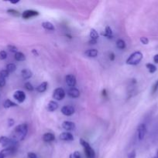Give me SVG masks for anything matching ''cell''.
<instances>
[{
	"label": "cell",
	"instance_id": "1",
	"mask_svg": "<svg viewBox=\"0 0 158 158\" xmlns=\"http://www.w3.org/2000/svg\"><path fill=\"white\" fill-rule=\"evenodd\" d=\"M28 132V125L26 123H22V124L18 125L15 127L13 131V140L18 141L23 140L26 137V134Z\"/></svg>",
	"mask_w": 158,
	"mask_h": 158
},
{
	"label": "cell",
	"instance_id": "2",
	"mask_svg": "<svg viewBox=\"0 0 158 158\" xmlns=\"http://www.w3.org/2000/svg\"><path fill=\"white\" fill-rule=\"evenodd\" d=\"M143 58V55L142 52H139V51H136V52H133L129 56V57L127 59L126 64L133 65V66L137 65L140 63Z\"/></svg>",
	"mask_w": 158,
	"mask_h": 158
},
{
	"label": "cell",
	"instance_id": "3",
	"mask_svg": "<svg viewBox=\"0 0 158 158\" xmlns=\"http://www.w3.org/2000/svg\"><path fill=\"white\" fill-rule=\"evenodd\" d=\"M80 143L82 147L84 148V151H85V156L87 158H94L95 157V152L93 150V148L90 146L89 143L87 141H85L84 139H80Z\"/></svg>",
	"mask_w": 158,
	"mask_h": 158
},
{
	"label": "cell",
	"instance_id": "4",
	"mask_svg": "<svg viewBox=\"0 0 158 158\" xmlns=\"http://www.w3.org/2000/svg\"><path fill=\"white\" fill-rule=\"evenodd\" d=\"M18 142L13 139L9 138L5 136L0 137V144L5 148H16V145Z\"/></svg>",
	"mask_w": 158,
	"mask_h": 158
},
{
	"label": "cell",
	"instance_id": "5",
	"mask_svg": "<svg viewBox=\"0 0 158 158\" xmlns=\"http://www.w3.org/2000/svg\"><path fill=\"white\" fill-rule=\"evenodd\" d=\"M65 95H66V93L63 88H56L53 92V98L56 100H58V101L63 100L65 97Z\"/></svg>",
	"mask_w": 158,
	"mask_h": 158
},
{
	"label": "cell",
	"instance_id": "6",
	"mask_svg": "<svg viewBox=\"0 0 158 158\" xmlns=\"http://www.w3.org/2000/svg\"><path fill=\"white\" fill-rule=\"evenodd\" d=\"M16 151V148H4L0 151V158H6L8 156L13 154Z\"/></svg>",
	"mask_w": 158,
	"mask_h": 158
},
{
	"label": "cell",
	"instance_id": "7",
	"mask_svg": "<svg viewBox=\"0 0 158 158\" xmlns=\"http://www.w3.org/2000/svg\"><path fill=\"white\" fill-rule=\"evenodd\" d=\"M147 127L144 123H141L137 129V134H138V139L139 140H143L145 137L146 134H147Z\"/></svg>",
	"mask_w": 158,
	"mask_h": 158
},
{
	"label": "cell",
	"instance_id": "8",
	"mask_svg": "<svg viewBox=\"0 0 158 158\" xmlns=\"http://www.w3.org/2000/svg\"><path fill=\"white\" fill-rule=\"evenodd\" d=\"M26 94L22 90H17L14 93L13 98L19 102L20 103H23L26 100Z\"/></svg>",
	"mask_w": 158,
	"mask_h": 158
},
{
	"label": "cell",
	"instance_id": "9",
	"mask_svg": "<svg viewBox=\"0 0 158 158\" xmlns=\"http://www.w3.org/2000/svg\"><path fill=\"white\" fill-rule=\"evenodd\" d=\"M38 15H39V12L30 9V10L24 11V12H23V14H22V17H23L24 19H30L32 18V17L37 16Z\"/></svg>",
	"mask_w": 158,
	"mask_h": 158
},
{
	"label": "cell",
	"instance_id": "10",
	"mask_svg": "<svg viewBox=\"0 0 158 158\" xmlns=\"http://www.w3.org/2000/svg\"><path fill=\"white\" fill-rule=\"evenodd\" d=\"M90 44H95L99 40V33L94 29H91L90 30Z\"/></svg>",
	"mask_w": 158,
	"mask_h": 158
},
{
	"label": "cell",
	"instance_id": "11",
	"mask_svg": "<svg viewBox=\"0 0 158 158\" xmlns=\"http://www.w3.org/2000/svg\"><path fill=\"white\" fill-rule=\"evenodd\" d=\"M65 81H66L67 84L71 87H74L76 85L77 80H76V77L72 74H68L65 77Z\"/></svg>",
	"mask_w": 158,
	"mask_h": 158
},
{
	"label": "cell",
	"instance_id": "12",
	"mask_svg": "<svg viewBox=\"0 0 158 158\" xmlns=\"http://www.w3.org/2000/svg\"><path fill=\"white\" fill-rule=\"evenodd\" d=\"M61 113L65 116H71L74 114L75 110L72 106H64L61 108Z\"/></svg>",
	"mask_w": 158,
	"mask_h": 158
},
{
	"label": "cell",
	"instance_id": "13",
	"mask_svg": "<svg viewBox=\"0 0 158 158\" xmlns=\"http://www.w3.org/2000/svg\"><path fill=\"white\" fill-rule=\"evenodd\" d=\"M62 127L66 130L67 131H71L75 130L76 126L75 123L71 121H64L62 123Z\"/></svg>",
	"mask_w": 158,
	"mask_h": 158
},
{
	"label": "cell",
	"instance_id": "14",
	"mask_svg": "<svg viewBox=\"0 0 158 158\" xmlns=\"http://www.w3.org/2000/svg\"><path fill=\"white\" fill-rule=\"evenodd\" d=\"M60 139L61 140H64V141H71L74 140V137L71 133L63 132L60 134Z\"/></svg>",
	"mask_w": 158,
	"mask_h": 158
},
{
	"label": "cell",
	"instance_id": "15",
	"mask_svg": "<svg viewBox=\"0 0 158 158\" xmlns=\"http://www.w3.org/2000/svg\"><path fill=\"white\" fill-rule=\"evenodd\" d=\"M68 95L71 98H77L80 96V91L77 88L71 87V89H68Z\"/></svg>",
	"mask_w": 158,
	"mask_h": 158
},
{
	"label": "cell",
	"instance_id": "16",
	"mask_svg": "<svg viewBox=\"0 0 158 158\" xmlns=\"http://www.w3.org/2000/svg\"><path fill=\"white\" fill-rule=\"evenodd\" d=\"M57 108H58V104H57V102L54 101V100H51L47 104V110L50 112H54V111L57 110Z\"/></svg>",
	"mask_w": 158,
	"mask_h": 158
},
{
	"label": "cell",
	"instance_id": "17",
	"mask_svg": "<svg viewBox=\"0 0 158 158\" xmlns=\"http://www.w3.org/2000/svg\"><path fill=\"white\" fill-rule=\"evenodd\" d=\"M98 53H99V52H98L97 49H88V50H86L85 52V55L86 56L90 57V58H95L98 56Z\"/></svg>",
	"mask_w": 158,
	"mask_h": 158
},
{
	"label": "cell",
	"instance_id": "18",
	"mask_svg": "<svg viewBox=\"0 0 158 158\" xmlns=\"http://www.w3.org/2000/svg\"><path fill=\"white\" fill-rule=\"evenodd\" d=\"M55 140V136L52 133H46L43 136V140L44 142H52Z\"/></svg>",
	"mask_w": 158,
	"mask_h": 158
},
{
	"label": "cell",
	"instance_id": "19",
	"mask_svg": "<svg viewBox=\"0 0 158 158\" xmlns=\"http://www.w3.org/2000/svg\"><path fill=\"white\" fill-rule=\"evenodd\" d=\"M22 77L24 80H29V78H31L33 76V73L30 69H24L21 71Z\"/></svg>",
	"mask_w": 158,
	"mask_h": 158
},
{
	"label": "cell",
	"instance_id": "20",
	"mask_svg": "<svg viewBox=\"0 0 158 158\" xmlns=\"http://www.w3.org/2000/svg\"><path fill=\"white\" fill-rule=\"evenodd\" d=\"M48 86V83L47 82H43L42 83H40L39 86H37L36 88V90L39 93H43L46 90Z\"/></svg>",
	"mask_w": 158,
	"mask_h": 158
},
{
	"label": "cell",
	"instance_id": "21",
	"mask_svg": "<svg viewBox=\"0 0 158 158\" xmlns=\"http://www.w3.org/2000/svg\"><path fill=\"white\" fill-rule=\"evenodd\" d=\"M102 35H103V36L106 37V38L108 39H112V31L111 27H110V26H106L105 29V32H102Z\"/></svg>",
	"mask_w": 158,
	"mask_h": 158
},
{
	"label": "cell",
	"instance_id": "22",
	"mask_svg": "<svg viewBox=\"0 0 158 158\" xmlns=\"http://www.w3.org/2000/svg\"><path fill=\"white\" fill-rule=\"evenodd\" d=\"M42 26H43V29H45L46 30H48V31L55 30V27H54V26L50 23V22H43V23H42Z\"/></svg>",
	"mask_w": 158,
	"mask_h": 158
},
{
	"label": "cell",
	"instance_id": "23",
	"mask_svg": "<svg viewBox=\"0 0 158 158\" xmlns=\"http://www.w3.org/2000/svg\"><path fill=\"white\" fill-rule=\"evenodd\" d=\"M3 106H4V108H6V109H8V108L17 106V104L15 103H14V102H12V100L7 99V100H5L4 103H3Z\"/></svg>",
	"mask_w": 158,
	"mask_h": 158
},
{
	"label": "cell",
	"instance_id": "24",
	"mask_svg": "<svg viewBox=\"0 0 158 158\" xmlns=\"http://www.w3.org/2000/svg\"><path fill=\"white\" fill-rule=\"evenodd\" d=\"M15 60L19 62L25 61L26 60V56H25V55L23 52H17L16 53H15Z\"/></svg>",
	"mask_w": 158,
	"mask_h": 158
},
{
	"label": "cell",
	"instance_id": "25",
	"mask_svg": "<svg viewBox=\"0 0 158 158\" xmlns=\"http://www.w3.org/2000/svg\"><path fill=\"white\" fill-rule=\"evenodd\" d=\"M146 67L147 68V69H148V71L150 73H154L156 71V66L154 64H153V63H147Z\"/></svg>",
	"mask_w": 158,
	"mask_h": 158
},
{
	"label": "cell",
	"instance_id": "26",
	"mask_svg": "<svg viewBox=\"0 0 158 158\" xmlns=\"http://www.w3.org/2000/svg\"><path fill=\"white\" fill-rule=\"evenodd\" d=\"M116 46H117L118 49H124L125 48V46H126V45H125V41H124L123 40L119 39V40H118L117 42H116Z\"/></svg>",
	"mask_w": 158,
	"mask_h": 158
},
{
	"label": "cell",
	"instance_id": "27",
	"mask_svg": "<svg viewBox=\"0 0 158 158\" xmlns=\"http://www.w3.org/2000/svg\"><path fill=\"white\" fill-rule=\"evenodd\" d=\"M15 69H16V66H15L14 63H9L6 66V70L10 73L15 72Z\"/></svg>",
	"mask_w": 158,
	"mask_h": 158
},
{
	"label": "cell",
	"instance_id": "28",
	"mask_svg": "<svg viewBox=\"0 0 158 158\" xmlns=\"http://www.w3.org/2000/svg\"><path fill=\"white\" fill-rule=\"evenodd\" d=\"M8 49H9V52H13V53H16L17 52H18V49H17V47H15V46H13V45H9V46H7Z\"/></svg>",
	"mask_w": 158,
	"mask_h": 158
},
{
	"label": "cell",
	"instance_id": "29",
	"mask_svg": "<svg viewBox=\"0 0 158 158\" xmlns=\"http://www.w3.org/2000/svg\"><path fill=\"white\" fill-rule=\"evenodd\" d=\"M7 12L8 13L11 14V15H14V16H20V13L18 12V11L15 10V9H9V10H7Z\"/></svg>",
	"mask_w": 158,
	"mask_h": 158
},
{
	"label": "cell",
	"instance_id": "30",
	"mask_svg": "<svg viewBox=\"0 0 158 158\" xmlns=\"http://www.w3.org/2000/svg\"><path fill=\"white\" fill-rule=\"evenodd\" d=\"M24 86H25V88H26V90H28V91H33L34 89V87L33 86V85L31 84L29 82H26V83H25Z\"/></svg>",
	"mask_w": 158,
	"mask_h": 158
},
{
	"label": "cell",
	"instance_id": "31",
	"mask_svg": "<svg viewBox=\"0 0 158 158\" xmlns=\"http://www.w3.org/2000/svg\"><path fill=\"white\" fill-rule=\"evenodd\" d=\"M9 73L8 72L6 69H2V70L0 71V77H3V78L6 79V77H9Z\"/></svg>",
	"mask_w": 158,
	"mask_h": 158
},
{
	"label": "cell",
	"instance_id": "32",
	"mask_svg": "<svg viewBox=\"0 0 158 158\" xmlns=\"http://www.w3.org/2000/svg\"><path fill=\"white\" fill-rule=\"evenodd\" d=\"M69 158H81V154L79 151H74L70 155Z\"/></svg>",
	"mask_w": 158,
	"mask_h": 158
},
{
	"label": "cell",
	"instance_id": "33",
	"mask_svg": "<svg viewBox=\"0 0 158 158\" xmlns=\"http://www.w3.org/2000/svg\"><path fill=\"white\" fill-rule=\"evenodd\" d=\"M7 58V52L4 50L0 51V60H4Z\"/></svg>",
	"mask_w": 158,
	"mask_h": 158
},
{
	"label": "cell",
	"instance_id": "34",
	"mask_svg": "<svg viewBox=\"0 0 158 158\" xmlns=\"http://www.w3.org/2000/svg\"><path fill=\"white\" fill-rule=\"evenodd\" d=\"M157 90H158V80H156V82L154 83V85L153 86V88H152V94H154Z\"/></svg>",
	"mask_w": 158,
	"mask_h": 158
},
{
	"label": "cell",
	"instance_id": "35",
	"mask_svg": "<svg viewBox=\"0 0 158 158\" xmlns=\"http://www.w3.org/2000/svg\"><path fill=\"white\" fill-rule=\"evenodd\" d=\"M140 42L143 45H147L149 43V40L147 38V37H141L140 38Z\"/></svg>",
	"mask_w": 158,
	"mask_h": 158
},
{
	"label": "cell",
	"instance_id": "36",
	"mask_svg": "<svg viewBox=\"0 0 158 158\" xmlns=\"http://www.w3.org/2000/svg\"><path fill=\"white\" fill-rule=\"evenodd\" d=\"M6 85V79L0 77V87H3Z\"/></svg>",
	"mask_w": 158,
	"mask_h": 158
},
{
	"label": "cell",
	"instance_id": "37",
	"mask_svg": "<svg viewBox=\"0 0 158 158\" xmlns=\"http://www.w3.org/2000/svg\"><path fill=\"white\" fill-rule=\"evenodd\" d=\"M14 123H15V121H14L13 119H12V118L8 119V126H9V127H11L13 126Z\"/></svg>",
	"mask_w": 158,
	"mask_h": 158
},
{
	"label": "cell",
	"instance_id": "38",
	"mask_svg": "<svg viewBox=\"0 0 158 158\" xmlns=\"http://www.w3.org/2000/svg\"><path fill=\"white\" fill-rule=\"evenodd\" d=\"M27 158H37V156L35 153L29 152L27 154Z\"/></svg>",
	"mask_w": 158,
	"mask_h": 158
},
{
	"label": "cell",
	"instance_id": "39",
	"mask_svg": "<svg viewBox=\"0 0 158 158\" xmlns=\"http://www.w3.org/2000/svg\"><path fill=\"white\" fill-rule=\"evenodd\" d=\"M136 151H133L129 154V158H136Z\"/></svg>",
	"mask_w": 158,
	"mask_h": 158
},
{
	"label": "cell",
	"instance_id": "40",
	"mask_svg": "<svg viewBox=\"0 0 158 158\" xmlns=\"http://www.w3.org/2000/svg\"><path fill=\"white\" fill-rule=\"evenodd\" d=\"M115 57H116V56H115V54L113 53V52H112V53L109 54V59L110 60H112V61H113V60H115Z\"/></svg>",
	"mask_w": 158,
	"mask_h": 158
},
{
	"label": "cell",
	"instance_id": "41",
	"mask_svg": "<svg viewBox=\"0 0 158 158\" xmlns=\"http://www.w3.org/2000/svg\"><path fill=\"white\" fill-rule=\"evenodd\" d=\"M153 62L155 63H157L158 64V54H156V55L153 56Z\"/></svg>",
	"mask_w": 158,
	"mask_h": 158
},
{
	"label": "cell",
	"instance_id": "42",
	"mask_svg": "<svg viewBox=\"0 0 158 158\" xmlns=\"http://www.w3.org/2000/svg\"><path fill=\"white\" fill-rule=\"evenodd\" d=\"M32 52H33V55H35V56H38L39 55L38 52H37V51L36 50V49H33Z\"/></svg>",
	"mask_w": 158,
	"mask_h": 158
},
{
	"label": "cell",
	"instance_id": "43",
	"mask_svg": "<svg viewBox=\"0 0 158 158\" xmlns=\"http://www.w3.org/2000/svg\"><path fill=\"white\" fill-rule=\"evenodd\" d=\"M153 158H158V150H157V151H156V154H155V157H153Z\"/></svg>",
	"mask_w": 158,
	"mask_h": 158
},
{
	"label": "cell",
	"instance_id": "44",
	"mask_svg": "<svg viewBox=\"0 0 158 158\" xmlns=\"http://www.w3.org/2000/svg\"><path fill=\"white\" fill-rule=\"evenodd\" d=\"M20 1H15V2H11V3H12V4H16V3H18Z\"/></svg>",
	"mask_w": 158,
	"mask_h": 158
}]
</instances>
